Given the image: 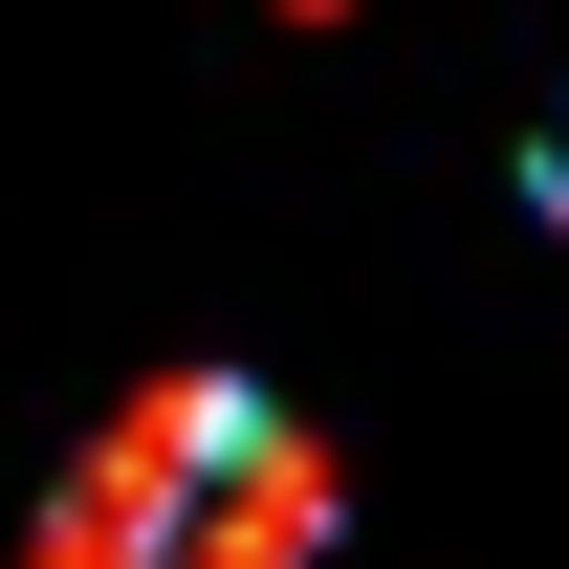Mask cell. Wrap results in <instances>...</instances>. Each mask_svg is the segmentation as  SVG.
<instances>
[{"instance_id": "obj_2", "label": "cell", "mask_w": 569, "mask_h": 569, "mask_svg": "<svg viewBox=\"0 0 569 569\" xmlns=\"http://www.w3.org/2000/svg\"><path fill=\"white\" fill-rule=\"evenodd\" d=\"M526 198H548V241H569V110H548V153H526Z\"/></svg>"}, {"instance_id": "obj_1", "label": "cell", "mask_w": 569, "mask_h": 569, "mask_svg": "<svg viewBox=\"0 0 569 569\" xmlns=\"http://www.w3.org/2000/svg\"><path fill=\"white\" fill-rule=\"evenodd\" d=\"M22 569H329V460L284 395L241 372H176L153 417L88 438V482L44 503V548Z\"/></svg>"}]
</instances>
